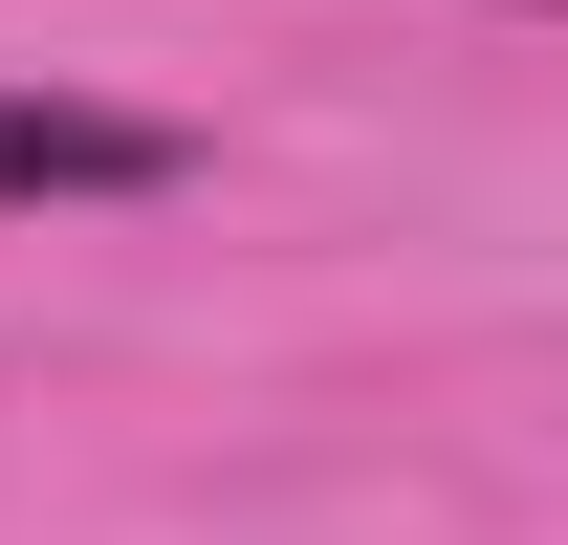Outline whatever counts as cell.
<instances>
[{"mask_svg":"<svg viewBox=\"0 0 568 545\" xmlns=\"http://www.w3.org/2000/svg\"><path fill=\"white\" fill-rule=\"evenodd\" d=\"M197 153L153 132V110H110V88H0V218L44 197H175Z\"/></svg>","mask_w":568,"mask_h":545,"instance_id":"cell-1","label":"cell"},{"mask_svg":"<svg viewBox=\"0 0 568 545\" xmlns=\"http://www.w3.org/2000/svg\"><path fill=\"white\" fill-rule=\"evenodd\" d=\"M547 22H568V0H547Z\"/></svg>","mask_w":568,"mask_h":545,"instance_id":"cell-2","label":"cell"}]
</instances>
